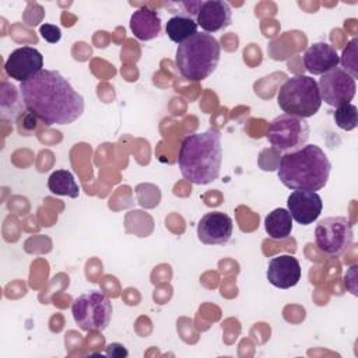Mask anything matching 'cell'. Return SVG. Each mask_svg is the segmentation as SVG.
Returning a JSON list of instances; mask_svg holds the SVG:
<instances>
[{
  "label": "cell",
  "instance_id": "1",
  "mask_svg": "<svg viewBox=\"0 0 358 358\" xmlns=\"http://www.w3.org/2000/svg\"><path fill=\"white\" fill-rule=\"evenodd\" d=\"M25 109L46 126L70 124L84 112V98L56 70L43 69L20 84Z\"/></svg>",
  "mask_w": 358,
  "mask_h": 358
},
{
  "label": "cell",
  "instance_id": "2",
  "mask_svg": "<svg viewBox=\"0 0 358 358\" xmlns=\"http://www.w3.org/2000/svg\"><path fill=\"white\" fill-rule=\"evenodd\" d=\"M222 164L221 131L210 127L206 131L187 134L179 147L178 166L182 176L194 185H207L220 176Z\"/></svg>",
  "mask_w": 358,
  "mask_h": 358
},
{
  "label": "cell",
  "instance_id": "3",
  "mask_svg": "<svg viewBox=\"0 0 358 358\" xmlns=\"http://www.w3.org/2000/svg\"><path fill=\"white\" fill-rule=\"evenodd\" d=\"M330 171L331 164L324 151L316 144H305L280 158L277 175L288 189L316 192L326 186Z\"/></svg>",
  "mask_w": 358,
  "mask_h": 358
},
{
  "label": "cell",
  "instance_id": "4",
  "mask_svg": "<svg viewBox=\"0 0 358 358\" xmlns=\"http://www.w3.org/2000/svg\"><path fill=\"white\" fill-rule=\"evenodd\" d=\"M221 55L220 42L211 34L197 32L178 45L175 64L190 81H201L215 70Z\"/></svg>",
  "mask_w": 358,
  "mask_h": 358
},
{
  "label": "cell",
  "instance_id": "5",
  "mask_svg": "<svg viewBox=\"0 0 358 358\" xmlns=\"http://www.w3.org/2000/svg\"><path fill=\"white\" fill-rule=\"evenodd\" d=\"M277 102L287 115L302 119L316 115L322 105L317 81L305 74L288 78L278 90Z\"/></svg>",
  "mask_w": 358,
  "mask_h": 358
},
{
  "label": "cell",
  "instance_id": "6",
  "mask_svg": "<svg viewBox=\"0 0 358 358\" xmlns=\"http://www.w3.org/2000/svg\"><path fill=\"white\" fill-rule=\"evenodd\" d=\"M112 302L102 291H90L74 299L71 313L84 331H102L112 317Z\"/></svg>",
  "mask_w": 358,
  "mask_h": 358
},
{
  "label": "cell",
  "instance_id": "7",
  "mask_svg": "<svg viewBox=\"0 0 358 358\" xmlns=\"http://www.w3.org/2000/svg\"><path fill=\"white\" fill-rule=\"evenodd\" d=\"M309 131L310 129L305 119L282 113L270 122L266 138L275 150L292 152L306 144Z\"/></svg>",
  "mask_w": 358,
  "mask_h": 358
},
{
  "label": "cell",
  "instance_id": "8",
  "mask_svg": "<svg viewBox=\"0 0 358 358\" xmlns=\"http://www.w3.org/2000/svg\"><path fill=\"white\" fill-rule=\"evenodd\" d=\"M315 241L320 252L338 257L354 242L352 224L345 217H326L315 228Z\"/></svg>",
  "mask_w": 358,
  "mask_h": 358
},
{
  "label": "cell",
  "instance_id": "9",
  "mask_svg": "<svg viewBox=\"0 0 358 358\" xmlns=\"http://www.w3.org/2000/svg\"><path fill=\"white\" fill-rule=\"evenodd\" d=\"M317 87L322 101L334 108L350 103L357 91L355 80L341 67H334L322 74Z\"/></svg>",
  "mask_w": 358,
  "mask_h": 358
},
{
  "label": "cell",
  "instance_id": "10",
  "mask_svg": "<svg viewBox=\"0 0 358 358\" xmlns=\"http://www.w3.org/2000/svg\"><path fill=\"white\" fill-rule=\"evenodd\" d=\"M4 70L8 77L24 83L43 70V56L32 46L17 48L7 57Z\"/></svg>",
  "mask_w": 358,
  "mask_h": 358
},
{
  "label": "cell",
  "instance_id": "11",
  "mask_svg": "<svg viewBox=\"0 0 358 358\" xmlns=\"http://www.w3.org/2000/svg\"><path fill=\"white\" fill-rule=\"evenodd\" d=\"M234 231L232 218L222 211H211L204 214L197 224L199 241L204 245L227 243Z\"/></svg>",
  "mask_w": 358,
  "mask_h": 358
},
{
  "label": "cell",
  "instance_id": "12",
  "mask_svg": "<svg viewBox=\"0 0 358 358\" xmlns=\"http://www.w3.org/2000/svg\"><path fill=\"white\" fill-rule=\"evenodd\" d=\"M287 206L292 220L301 225L313 224L323 210L322 197L309 190H294L288 196Z\"/></svg>",
  "mask_w": 358,
  "mask_h": 358
},
{
  "label": "cell",
  "instance_id": "13",
  "mask_svg": "<svg viewBox=\"0 0 358 358\" xmlns=\"http://www.w3.org/2000/svg\"><path fill=\"white\" fill-rule=\"evenodd\" d=\"M301 264L296 257L291 255H280L268 262L267 280L271 285L288 289L295 287L301 280Z\"/></svg>",
  "mask_w": 358,
  "mask_h": 358
},
{
  "label": "cell",
  "instance_id": "14",
  "mask_svg": "<svg viewBox=\"0 0 358 358\" xmlns=\"http://www.w3.org/2000/svg\"><path fill=\"white\" fill-rule=\"evenodd\" d=\"M232 21V11L227 1L224 0H208L201 1L199 8L196 22L203 31L218 32L227 28Z\"/></svg>",
  "mask_w": 358,
  "mask_h": 358
},
{
  "label": "cell",
  "instance_id": "15",
  "mask_svg": "<svg viewBox=\"0 0 358 358\" xmlns=\"http://www.w3.org/2000/svg\"><path fill=\"white\" fill-rule=\"evenodd\" d=\"M338 63L340 56L336 49L326 42H316L303 53V66L313 76H322L337 67Z\"/></svg>",
  "mask_w": 358,
  "mask_h": 358
},
{
  "label": "cell",
  "instance_id": "16",
  "mask_svg": "<svg viewBox=\"0 0 358 358\" xmlns=\"http://www.w3.org/2000/svg\"><path fill=\"white\" fill-rule=\"evenodd\" d=\"M161 17L157 11L141 7L136 10L130 17V29L140 41L155 39L161 32Z\"/></svg>",
  "mask_w": 358,
  "mask_h": 358
},
{
  "label": "cell",
  "instance_id": "17",
  "mask_svg": "<svg viewBox=\"0 0 358 358\" xmlns=\"http://www.w3.org/2000/svg\"><path fill=\"white\" fill-rule=\"evenodd\" d=\"M264 229L271 239L282 241L291 235L292 217L285 208H275L264 218Z\"/></svg>",
  "mask_w": 358,
  "mask_h": 358
},
{
  "label": "cell",
  "instance_id": "18",
  "mask_svg": "<svg viewBox=\"0 0 358 358\" xmlns=\"http://www.w3.org/2000/svg\"><path fill=\"white\" fill-rule=\"evenodd\" d=\"M48 187L53 194L57 196H69L76 199L80 194V189L73 173L66 169H57L52 172L48 179Z\"/></svg>",
  "mask_w": 358,
  "mask_h": 358
},
{
  "label": "cell",
  "instance_id": "19",
  "mask_svg": "<svg viewBox=\"0 0 358 358\" xmlns=\"http://www.w3.org/2000/svg\"><path fill=\"white\" fill-rule=\"evenodd\" d=\"M197 22L196 20L190 17L183 15H173L168 20L165 31L169 36V39L175 43H182L186 39L192 38L194 34H197Z\"/></svg>",
  "mask_w": 358,
  "mask_h": 358
},
{
  "label": "cell",
  "instance_id": "20",
  "mask_svg": "<svg viewBox=\"0 0 358 358\" xmlns=\"http://www.w3.org/2000/svg\"><path fill=\"white\" fill-rule=\"evenodd\" d=\"M25 108L20 90L6 81L1 83V117L17 119Z\"/></svg>",
  "mask_w": 358,
  "mask_h": 358
},
{
  "label": "cell",
  "instance_id": "21",
  "mask_svg": "<svg viewBox=\"0 0 358 358\" xmlns=\"http://www.w3.org/2000/svg\"><path fill=\"white\" fill-rule=\"evenodd\" d=\"M333 116H334L336 124L343 130L350 131L358 126V112H357V106L352 103H344L337 106Z\"/></svg>",
  "mask_w": 358,
  "mask_h": 358
},
{
  "label": "cell",
  "instance_id": "22",
  "mask_svg": "<svg viewBox=\"0 0 358 358\" xmlns=\"http://www.w3.org/2000/svg\"><path fill=\"white\" fill-rule=\"evenodd\" d=\"M357 46H358V39L352 38L347 48H344L343 55L340 57V63L343 64V70H345L354 80L358 78V62H357Z\"/></svg>",
  "mask_w": 358,
  "mask_h": 358
},
{
  "label": "cell",
  "instance_id": "23",
  "mask_svg": "<svg viewBox=\"0 0 358 358\" xmlns=\"http://www.w3.org/2000/svg\"><path fill=\"white\" fill-rule=\"evenodd\" d=\"M39 34L49 43H57L62 38L60 28L53 24H46V22L39 27Z\"/></svg>",
  "mask_w": 358,
  "mask_h": 358
},
{
  "label": "cell",
  "instance_id": "24",
  "mask_svg": "<svg viewBox=\"0 0 358 358\" xmlns=\"http://www.w3.org/2000/svg\"><path fill=\"white\" fill-rule=\"evenodd\" d=\"M129 352L124 348V345L119 344V343H112L106 345V355L109 357H126Z\"/></svg>",
  "mask_w": 358,
  "mask_h": 358
}]
</instances>
